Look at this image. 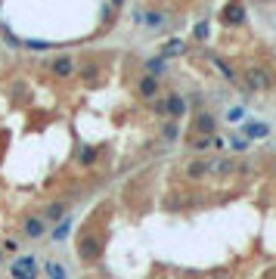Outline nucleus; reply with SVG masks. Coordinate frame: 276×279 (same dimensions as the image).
Masks as SVG:
<instances>
[{"instance_id":"20e7f679","label":"nucleus","mask_w":276,"mask_h":279,"mask_svg":"<svg viewBox=\"0 0 276 279\" xmlns=\"http://www.w3.org/2000/svg\"><path fill=\"white\" fill-rule=\"evenodd\" d=\"M74 72H78V69H74V59L72 56H59V59H56V62H53V74H56V78H72V74Z\"/></svg>"},{"instance_id":"c85d7f7f","label":"nucleus","mask_w":276,"mask_h":279,"mask_svg":"<svg viewBox=\"0 0 276 279\" xmlns=\"http://www.w3.org/2000/svg\"><path fill=\"white\" fill-rule=\"evenodd\" d=\"M0 260H3V251H0Z\"/></svg>"},{"instance_id":"a211bd4d","label":"nucleus","mask_w":276,"mask_h":279,"mask_svg":"<svg viewBox=\"0 0 276 279\" xmlns=\"http://www.w3.org/2000/svg\"><path fill=\"white\" fill-rule=\"evenodd\" d=\"M78 158H81V165H93V158H96V149L93 146H84L78 152Z\"/></svg>"},{"instance_id":"b1692460","label":"nucleus","mask_w":276,"mask_h":279,"mask_svg":"<svg viewBox=\"0 0 276 279\" xmlns=\"http://www.w3.org/2000/svg\"><path fill=\"white\" fill-rule=\"evenodd\" d=\"M242 118V106H236V109H230V121H239Z\"/></svg>"},{"instance_id":"1a4fd4ad","label":"nucleus","mask_w":276,"mask_h":279,"mask_svg":"<svg viewBox=\"0 0 276 279\" xmlns=\"http://www.w3.org/2000/svg\"><path fill=\"white\" fill-rule=\"evenodd\" d=\"M22 230H25V236L37 239V236H44V221H40V217H28V221L22 223Z\"/></svg>"},{"instance_id":"393cba45","label":"nucleus","mask_w":276,"mask_h":279,"mask_svg":"<svg viewBox=\"0 0 276 279\" xmlns=\"http://www.w3.org/2000/svg\"><path fill=\"white\" fill-rule=\"evenodd\" d=\"M205 35H208V25H196V37H199V40H202Z\"/></svg>"},{"instance_id":"4be33fe9","label":"nucleus","mask_w":276,"mask_h":279,"mask_svg":"<svg viewBox=\"0 0 276 279\" xmlns=\"http://www.w3.org/2000/svg\"><path fill=\"white\" fill-rule=\"evenodd\" d=\"M146 25H152V28H158V25H162V16H158V13H149V16H146Z\"/></svg>"},{"instance_id":"cd10ccee","label":"nucleus","mask_w":276,"mask_h":279,"mask_svg":"<svg viewBox=\"0 0 276 279\" xmlns=\"http://www.w3.org/2000/svg\"><path fill=\"white\" fill-rule=\"evenodd\" d=\"M112 3H115V6H118V3H121V0H112Z\"/></svg>"},{"instance_id":"f3484780","label":"nucleus","mask_w":276,"mask_h":279,"mask_svg":"<svg viewBox=\"0 0 276 279\" xmlns=\"http://www.w3.org/2000/svg\"><path fill=\"white\" fill-rule=\"evenodd\" d=\"M211 59H214V65H217V69H221V74H223V78H230V81H233V78H236V72H233V69H230V65H227V62H223V59H221V56H211Z\"/></svg>"},{"instance_id":"f03ea898","label":"nucleus","mask_w":276,"mask_h":279,"mask_svg":"<svg viewBox=\"0 0 276 279\" xmlns=\"http://www.w3.org/2000/svg\"><path fill=\"white\" fill-rule=\"evenodd\" d=\"M99 251H103V248H99V239H96V236H84V239L78 242V258H81V260H96Z\"/></svg>"},{"instance_id":"7ed1b4c3","label":"nucleus","mask_w":276,"mask_h":279,"mask_svg":"<svg viewBox=\"0 0 276 279\" xmlns=\"http://www.w3.org/2000/svg\"><path fill=\"white\" fill-rule=\"evenodd\" d=\"M245 22V6L239 3H227V10H223V25H242Z\"/></svg>"},{"instance_id":"423d86ee","label":"nucleus","mask_w":276,"mask_h":279,"mask_svg":"<svg viewBox=\"0 0 276 279\" xmlns=\"http://www.w3.org/2000/svg\"><path fill=\"white\" fill-rule=\"evenodd\" d=\"M248 87L252 90H267L270 87V74H267L264 69H252L248 72Z\"/></svg>"},{"instance_id":"aec40b11","label":"nucleus","mask_w":276,"mask_h":279,"mask_svg":"<svg viewBox=\"0 0 276 279\" xmlns=\"http://www.w3.org/2000/svg\"><path fill=\"white\" fill-rule=\"evenodd\" d=\"M230 149H236V152H245V149H248V143L242 140V137H233V140H230Z\"/></svg>"},{"instance_id":"412c9836","label":"nucleus","mask_w":276,"mask_h":279,"mask_svg":"<svg viewBox=\"0 0 276 279\" xmlns=\"http://www.w3.org/2000/svg\"><path fill=\"white\" fill-rule=\"evenodd\" d=\"M25 47H31V50H47L50 44H47V40H25Z\"/></svg>"},{"instance_id":"39448f33","label":"nucleus","mask_w":276,"mask_h":279,"mask_svg":"<svg viewBox=\"0 0 276 279\" xmlns=\"http://www.w3.org/2000/svg\"><path fill=\"white\" fill-rule=\"evenodd\" d=\"M165 109H168V115H171V118H180L183 112H186V99H183L180 93H171V96L165 99Z\"/></svg>"},{"instance_id":"6e6552de","label":"nucleus","mask_w":276,"mask_h":279,"mask_svg":"<svg viewBox=\"0 0 276 279\" xmlns=\"http://www.w3.org/2000/svg\"><path fill=\"white\" fill-rule=\"evenodd\" d=\"M196 130L205 133V137H211V133H214V118L208 115V112H199L196 115Z\"/></svg>"},{"instance_id":"f257e3e1","label":"nucleus","mask_w":276,"mask_h":279,"mask_svg":"<svg viewBox=\"0 0 276 279\" xmlns=\"http://www.w3.org/2000/svg\"><path fill=\"white\" fill-rule=\"evenodd\" d=\"M10 276H13V279H37V260L31 258V255L19 258V260L10 267Z\"/></svg>"},{"instance_id":"f8f14e48","label":"nucleus","mask_w":276,"mask_h":279,"mask_svg":"<svg viewBox=\"0 0 276 279\" xmlns=\"http://www.w3.org/2000/svg\"><path fill=\"white\" fill-rule=\"evenodd\" d=\"M44 270H47V279H65V267L56 264V260H47Z\"/></svg>"},{"instance_id":"bb28decb","label":"nucleus","mask_w":276,"mask_h":279,"mask_svg":"<svg viewBox=\"0 0 276 279\" xmlns=\"http://www.w3.org/2000/svg\"><path fill=\"white\" fill-rule=\"evenodd\" d=\"M84 78H96V65H87V69H84Z\"/></svg>"},{"instance_id":"6ab92c4d","label":"nucleus","mask_w":276,"mask_h":279,"mask_svg":"<svg viewBox=\"0 0 276 279\" xmlns=\"http://www.w3.org/2000/svg\"><path fill=\"white\" fill-rule=\"evenodd\" d=\"M189 146H192V149H208V146H211V137H196Z\"/></svg>"},{"instance_id":"4468645a","label":"nucleus","mask_w":276,"mask_h":279,"mask_svg":"<svg viewBox=\"0 0 276 279\" xmlns=\"http://www.w3.org/2000/svg\"><path fill=\"white\" fill-rule=\"evenodd\" d=\"M65 217V205L62 202H53V205L47 208V221H62Z\"/></svg>"},{"instance_id":"dca6fc26","label":"nucleus","mask_w":276,"mask_h":279,"mask_svg":"<svg viewBox=\"0 0 276 279\" xmlns=\"http://www.w3.org/2000/svg\"><path fill=\"white\" fill-rule=\"evenodd\" d=\"M177 53H183V40L174 37V40H168V44H165V56H177Z\"/></svg>"},{"instance_id":"9b49d317","label":"nucleus","mask_w":276,"mask_h":279,"mask_svg":"<svg viewBox=\"0 0 276 279\" xmlns=\"http://www.w3.org/2000/svg\"><path fill=\"white\" fill-rule=\"evenodd\" d=\"M72 217H62V221H59V226H56V230H53V242H62L65 239V236H69L72 233Z\"/></svg>"},{"instance_id":"ddd939ff","label":"nucleus","mask_w":276,"mask_h":279,"mask_svg":"<svg viewBox=\"0 0 276 279\" xmlns=\"http://www.w3.org/2000/svg\"><path fill=\"white\" fill-rule=\"evenodd\" d=\"M205 171H208V162H192L186 167V177L189 180H199V177H205Z\"/></svg>"},{"instance_id":"5701e85b","label":"nucleus","mask_w":276,"mask_h":279,"mask_svg":"<svg viewBox=\"0 0 276 279\" xmlns=\"http://www.w3.org/2000/svg\"><path fill=\"white\" fill-rule=\"evenodd\" d=\"M16 248H19V242H13V239H6V242H3V248H0V251H16Z\"/></svg>"},{"instance_id":"0eeeda50","label":"nucleus","mask_w":276,"mask_h":279,"mask_svg":"<svg viewBox=\"0 0 276 279\" xmlns=\"http://www.w3.org/2000/svg\"><path fill=\"white\" fill-rule=\"evenodd\" d=\"M140 96H143V99H155L158 96V78H149V74H146V78L143 81H140Z\"/></svg>"},{"instance_id":"a878e982","label":"nucleus","mask_w":276,"mask_h":279,"mask_svg":"<svg viewBox=\"0 0 276 279\" xmlns=\"http://www.w3.org/2000/svg\"><path fill=\"white\" fill-rule=\"evenodd\" d=\"M165 137L174 140V137H177V128H174V124H168V128H165Z\"/></svg>"},{"instance_id":"9d476101","label":"nucleus","mask_w":276,"mask_h":279,"mask_svg":"<svg viewBox=\"0 0 276 279\" xmlns=\"http://www.w3.org/2000/svg\"><path fill=\"white\" fill-rule=\"evenodd\" d=\"M267 133H270V128L261 124V121H248L245 124V137H252V140H264Z\"/></svg>"},{"instance_id":"2eb2a0df","label":"nucleus","mask_w":276,"mask_h":279,"mask_svg":"<svg viewBox=\"0 0 276 279\" xmlns=\"http://www.w3.org/2000/svg\"><path fill=\"white\" fill-rule=\"evenodd\" d=\"M146 72H149V78H158V74L165 72V59H149V62H146Z\"/></svg>"}]
</instances>
